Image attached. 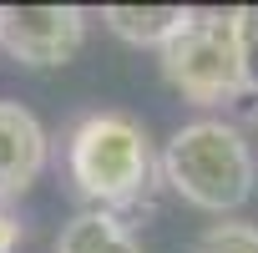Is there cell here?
<instances>
[{
	"label": "cell",
	"instance_id": "cell-11",
	"mask_svg": "<svg viewBox=\"0 0 258 253\" xmlns=\"http://www.w3.org/2000/svg\"><path fill=\"white\" fill-rule=\"evenodd\" d=\"M253 132H258V101H253Z\"/></svg>",
	"mask_w": 258,
	"mask_h": 253
},
{
	"label": "cell",
	"instance_id": "cell-10",
	"mask_svg": "<svg viewBox=\"0 0 258 253\" xmlns=\"http://www.w3.org/2000/svg\"><path fill=\"white\" fill-rule=\"evenodd\" d=\"M21 248V218L0 203V253H16Z\"/></svg>",
	"mask_w": 258,
	"mask_h": 253
},
{
	"label": "cell",
	"instance_id": "cell-7",
	"mask_svg": "<svg viewBox=\"0 0 258 253\" xmlns=\"http://www.w3.org/2000/svg\"><path fill=\"white\" fill-rule=\"evenodd\" d=\"M56 253H142L132 223H121L116 213H101V208H81L76 218H66L61 238H56Z\"/></svg>",
	"mask_w": 258,
	"mask_h": 253
},
{
	"label": "cell",
	"instance_id": "cell-8",
	"mask_svg": "<svg viewBox=\"0 0 258 253\" xmlns=\"http://www.w3.org/2000/svg\"><path fill=\"white\" fill-rule=\"evenodd\" d=\"M187 253H258V223L248 218H218L208 223Z\"/></svg>",
	"mask_w": 258,
	"mask_h": 253
},
{
	"label": "cell",
	"instance_id": "cell-4",
	"mask_svg": "<svg viewBox=\"0 0 258 253\" xmlns=\"http://www.w3.org/2000/svg\"><path fill=\"white\" fill-rule=\"evenodd\" d=\"M86 46V11L76 6H0V51L16 66L56 71Z\"/></svg>",
	"mask_w": 258,
	"mask_h": 253
},
{
	"label": "cell",
	"instance_id": "cell-9",
	"mask_svg": "<svg viewBox=\"0 0 258 253\" xmlns=\"http://www.w3.org/2000/svg\"><path fill=\"white\" fill-rule=\"evenodd\" d=\"M228 16H233V46H238L243 96H258V6H238Z\"/></svg>",
	"mask_w": 258,
	"mask_h": 253
},
{
	"label": "cell",
	"instance_id": "cell-5",
	"mask_svg": "<svg viewBox=\"0 0 258 253\" xmlns=\"http://www.w3.org/2000/svg\"><path fill=\"white\" fill-rule=\"evenodd\" d=\"M51 157V137L36 111H26L21 101L0 96V203L11 208V198L31 193L36 177L46 172Z\"/></svg>",
	"mask_w": 258,
	"mask_h": 253
},
{
	"label": "cell",
	"instance_id": "cell-1",
	"mask_svg": "<svg viewBox=\"0 0 258 253\" xmlns=\"http://www.w3.org/2000/svg\"><path fill=\"white\" fill-rule=\"evenodd\" d=\"M66 177L91 208L116 213L121 223L162 182L157 177V147L147 137V126L132 111H116V106H96V111L71 121V132H66Z\"/></svg>",
	"mask_w": 258,
	"mask_h": 253
},
{
	"label": "cell",
	"instance_id": "cell-3",
	"mask_svg": "<svg viewBox=\"0 0 258 253\" xmlns=\"http://www.w3.org/2000/svg\"><path fill=\"white\" fill-rule=\"evenodd\" d=\"M157 66H162V81L192 106H228L243 96L228 11H187V21L157 51Z\"/></svg>",
	"mask_w": 258,
	"mask_h": 253
},
{
	"label": "cell",
	"instance_id": "cell-6",
	"mask_svg": "<svg viewBox=\"0 0 258 253\" xmlns=\"http://www.w3.org/2000/svg\"><path fill=\"white\" fill-rule=\"evenodd\" d=\"M192 6H106L101 11V26L126 41V46H147V51H162L172 41V31L187 21Z\"/></svg>",
	"mask_w": 258,
	"mask_h": 253
},
{
	"label": "cell",
	"instance_id": "cell-2",
	"mask_svg": "<svg viewBox=\"0 0 258 253\" xmlns=\"http://www.w3.org/2000/svg\"><path fill=\"white\" fill-rule=\"evenodd\" d=\"M157 177L203 213H238L258 187V157L238 121L228 116H198L167 137L157 152Z\"/></svg>",
	"mask_w": 258,
	"mask_h": 253
}]
</instances>
